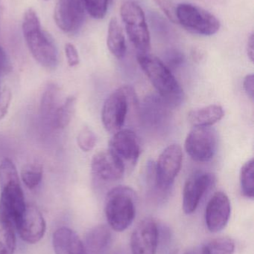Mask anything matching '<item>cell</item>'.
I'll return each instance as SVG.
<instances>
[{
  "label": "cell",
  "mask_w": 254,
  "mask_h": 254,
  "mask_svg": "<svg viewBox=\"0 0 254 254\" xmlns=\"http://www.w3.org/2000/svg\"><path fill=\"white\" fill-rule=\"evenodd\" d=\"M26 206L17 170L10 159L4 158L0 164V218L15 227Z\"/></svg>",
  "instance_id": "1"
},
{
  "label": "cell",
  "mask_w": 254,
  "mask_h": 254,
  "mask_svg": "<svg viewBox=\"0 0 254 254\" xmlns=\"http://www.w3.org/2000/svg\"><path fill=\"white\" fill-rule=\"evenodd\" d=\"M22 33L34 60L47 69H55L58 64V48L52 37L42 28L33 9H28L24 15Z\"/></svg>",
  "instance_id": "2"
},
{
  "label": "cell",
  "mask_w": 254,
  "mask_h": 254,
  "mask_svg": "<svg viewBox=\"0 0 254 254\" xmlns=\"http://www.w3.org/2000/svg\"><path fill=\"white\" fill-rule=\"evenodd\" d=\"M137 61L159 96L169 107H176L181 103L183 91L171 70L156 56L150 54H138Z\"/></svg>",
  "instance_id": "3"
},
{
  "label": "cell",
  "mask_w": 254,
  "mask_h": 254,
  "mask_svg": "<svg viewBox=\"0 0 254 254\" xmlns=\"http://www.w3.org/2000/svg\"><path fill=\"white\" fill-rule=\"evenodd\" d=\"M137 195L132 188L117 186L112 188L105 199L106 218L109 226L117 232L125 231L136 216Z\"/></svg>",
  "instance_id": "4"
},
{
  "label": "cell",
  "mask_w": 254,
  "mask_h": 254,
  "mask_svg": "<svg viewBox=\"0 0 254 254\" xmlns=\"http://www.w3.org/2000/svg\"><path fill=\"white\" fill-rule=\"evenodd\" d=\"M137 104V95L131 86H122L110 94L101 110V122L104 128L112 134L122 129L131 108Z\"/></svg>",
  "instance_id": "5"
},
{
  "label": "cell",
  "mask_w": 254,
  "mask_h": 254,
  "mask_svg": "<svg viewBox=\"0 0 254 254\" xmlns=\"http://www.w3.org/2000/svg\"><path fill=\"white\" fill-rule=\"evenodd\" d=\"M120 15L133 46L139 54L149 53L151 49L150 33L143 8L135 1H125L121 6Z\"/></svg>",
  "instance_id": "6"
},
{
  "label": "cell",
  "mask_w": 254,
  "mask_h": 254,
  "mask_svg": "<svg viewBox=\"0 0 254 254\" xmlns=\"http://www.w3.org/2000/svg\"><path fill=\"white\" fill-rule=\"evenodd\" d=\"M176 17L177 23L198 35L212 36L221 28L220 21L213 13L190 3H180L177 5Z\"/></svg>",
  "instance_id": "7"
},
{
  "label": "cell",
  "mask_w": 254,
  "mask_h": 254,
  "mask_svg": "<svg viewBox=\"0 0 254 254\" xmlns=\"http://www.w3.org/2000/svg\"><path fill=\"white\" fill-rule=\"evenodd\" d=\"M183 162V152L178 144L167 146L153 165L155 188L161 194L168 192L180 173Z\"/></svg>",
  "instance_id": "8"
},
{
  "label": "cell",
  "mask_w": 254,
  "mask_h": 254,
  "mask_svg": "<svg viewBox=\"0 0 254 254\" xmlns=\"http://www.w3.org/2000/svg\"><path fill=\"white\" fill-rule=\"evenodd\" d=\"M218 137L211 127H194L185 140V150L194 161L207 162L214 156Z\"/></svg>",
  "instance_id": "9"
},
{
  "label": "cell",
  "mask_w": 254,
  "mask_h": 254,
  "mask_svg": "<svg viewBox=\"0 0 254 254\" xmlns=\"http://www.w3.org/2000/svg\"><path fill=\"white\" fill-rule=\"evenodd\" d=\"M108 149L120 161L125 173L134 170L141 152L138 137L134 131L128 128L113 134L109 141Z\"/></svg>",
  "instance_id": "10"
},
{
  "label": "cell",
  "mask_w": 254,
  "mask_h": 254,
  "mask_svg": "<svg viewBox=\"0 0 254 254\" xmlns=\"http://www.w3.org/2000/svg\"><path fill=\"white\" fill-rule=\"evenodd\" d=\"M215 182L214 175L207 172H195L189 176L183 190V210L186 214H192L196 210L203 197Z\"/></svg>",
  "instance_id": "11"
},
{
  "label": "cell",
  "mask_w": 254,
  "mask_h": 254,
  "mask_svg": "<svg viewBox=\"0 0 254 254\" xmlns=\"http://www.w3.org/2000/svg\"><path fill=\"white\" fill-rule=\"evenodd\" d=\"M85 10L84 0H58L54 19L60 29L75 34L83 25Z\"/></svg>",
  "instance_id": "12"
},
{
  "label": "cell",
  "mask_w": 254,
  "mask_h": 254,
  "mask_svg": "<svg viewBox=\"0 0 254 254\" xmlns=\"http://www.w3.org/2000/svg\"><path fill=\"white\" fill-rule=\"evenodd\" d=\"M160 230L152 218L142 220L133 231L131 237L132 254H155L159 243Z\"/></svg>",
  "instance_id": "13"
},
{
  "label": "cell",
  "mask_w": 254,
  "mask_h": 254,
  "mask_svg": "<svg viewBox=\"0 0 254 254\" xmlns=\"http://www.w3.org/2000/svg\"><path fill=\"white\" fill-rule=\"evenodd\" d=\"M231 213V204L225 192L213 194L206 207L205 222L209 231L218 233L228 225Z\"/></svg>",
  "instance_id": "14"
},
{
  "label": "cell",
  "mask_w": 254,
  "mask_h": 254,
  "mask_svg": "<svg viewBox=\"0 0 254 254\" xmlns=\"http://www.w3.org/2000/svg\"><path fill=\"white\" fill-rule=\"evenodd\" d=\"M91 172L94 178L106 182L119 180L125 173L120 161L108 149L98 151L93 155Z\"/></svg>",
  "instance_id": "15"
},
{
  "label": "cell",
  "mask_w": 254,
  "mask_h": 254,
  "mask_svg": "<svg viewBox=\"0 0 254 254\" xmlns=\"http://www.w3.org/2000/svg\"><path fill=\"white\" fill-rule=\"evenodd\" d=\"M15 228L19 237L28 244H35L43 238L46 233V225L43 215L34 205H27Z\"/></svg>",
  "instance_id": "16"
},
{
  "label": "cell",
  "mask_w": 254,
  "mask_h": 254,
  "mask_svg": "<svg viewBox=\"0 0 254 254\" xmlns=\"http://www.w3.org/2000/svg\"><path fill=\"white\" fill-rule=\"evenodd\" d=\"M52 244L56 254H89L77 234L67 227L54 233Z\"/></svg>",
  "instance_id": "17"
},
{
  "label": "cell",
  "mask_w": 254,
  "mask_h": 254,
  "mask_svg": "<svg viewBox=\"0 0 254 254\" xmlns=\"http://www.w3.org/2000/svg\"><path fill=\"white\" fill-rule=\"evenodd\" d=\"M111 241L110 228L107 225H100L87 233L85 246L89 254H104L110 248Z\"/></svg>",
  "instance_id": "18"
},
{
  "label": "cell",
  "mask_w": 254,
  "mask_h": 254,
  "mask_svg": "<svg viewBox=\"0 0 254 254\" xmlns=\"http://www.w3.org/2000/svg\"><path fill=\"white\" fill-rule=\"evenodd\" d=\"M224 116L225 112L222 106L212 104L189 112L188 119L193 127H212Z\"/></svg>",
  "instance_id": "19"
},
{
  "label": "cell",
  "mask_w": 254,
  "mask_h": 254,
  "mask_svg": "<svg viewBox=\"0 0 254 254\" xmlns=\"http://www.w3.org/2000/svg\"><path fill=\"white\" fill-rule=\"evenodd\" d=\"M64 100L61 87L55 83L48 85L42 95L40 101V114L43 120L49 123Z\"/></svg>",
  "instance_id": "20"
},
{
  "label": "cell",
  "mask_w": 254,
  "mask_h": 254,
  "mask_svg": "<svg viewBox=\"0 0 254 254\" xmlns=\"http://www.w3.org/2000/svg\"><path fill=\"white\" fill-rule=\"evenodd\" d=\"M107 45L110 53L115 58L122 59L125 57L127 49L125 34L116 18L110 19L109 22Z\"/></svg>",
  "instance_id": "21"
},
{
  "label": "cell",
  "mask_w": 254,
  "mask_h": 254,
  "mask_svg": "<svg viewBox=\"0 0 254 254\" xmlns=\"http://www.w3.org/2000/svg\"><path fill=\"white\" fill-rule=\"evenodd\" d=\"M77 98L74 95L67 97L55 112L49 125L55 129H64L70 125L76 112Z\"/></svg>",
  "instance_id": "22"
},
{
  "label": "cell",
  "mask_w": 254,
  "mask_h": 254,
  "mask_svg": "<svg viewBox=\"0 0 254 254\" xmlns=\"http://www.w3.org/2000/svg\"><path fill=\"white\" fill-rule=\"evenodd\" d=\"M14 225L0 218V253L13 254L16 250V241Z\"/></svg>",
  "instance_id": "23"
},
{
  "label": "cell",
  "mask_w": 254,
  "mask_h": 254,
  "mask_svg": "<svg viewBox=\"0 0 254 254\" xmlns=\"http://www.w3.org/2000/svg\"><path fill=\"white\" fill-rule=\"evenodd\" d=\"M20 176L27 188L34 189L40 185L43 179V166L37 162L27 164L22 167Z\"/></svg>",
  "instance_id": "24"
},
{
  "label": "cell",
  "mask_w": 254,
  "mask_h": 254,
  "mask_svg": "<svg viewBox=\"0 0 254 254\" xmlns=\"http://www.w3.org/2000/svg\"><path fill=\"white\" fill-rule=\"evenodd\" d=\"M240 186L244 196L253 199L254 197V161L249 160L240 170Z\"/></svg>",
  "instance_id": "25"
},
{
  "label": "cell",
  "mask_w": 254,
  "mask_h": 254,
  "mask_svg": "<svg viewBox=\"0 0 254 254\" xmlns=\"http://www.w3.org/2000/svg\"><path fill=\"white\" fill-rule=\"evenodd\" d=\"M235 243L229 237L215 239L204 246L201 254H234Z\"/></svg>",
  "instance_id": "26"
},
{
  "label": "cell",
  "mask_w": 254,
  "mask_h": 254,
  "mask_svg": "<svg viewBox=\"0 0 254 254\" xmlns=\"http://www.w3.org/2000/svg\"><path fill=\"white\" fill-rule=\"evenodd\" d=\"M85 9L92 18L101 19L107 14L110 0H84Z\"/></svg>",
  "instance_id": "27"
},
{
  "label": "cell",
  "mask_w": 254,
  "mask_h": 254,
  "mask_svg": "<svg viewBox=\"0 0 254 254\" xmlns=\"http://www.w3.org/2000/svg\"><path fill=\"white\" fill-rule=\"evenodd\" d=\"M96 143V135L89 127H83L79 131L77 136V143L81 150L85 152H89L93 149Z\"/></svg>",
  "instance_id": "28"
},
{
  "label": "cell",
  "mask_w": 254,
  "mask_h": 254,
  "mask_svg": "<svg viewBox=\"0 0 254 254\" xmlns=\"http://www.w3.org/2000/svg\"><path fill=\"white\" fill-rule=\"evenodd\" d=\"M185 56L180 51L175 49H169L165 52L163 62L170 70L176 69L184 63Z\"/></svg>",
  "instance_id": "29"
},
{
  "label": "cell",
  "mask_w": 254,
  "mask_h": 254,
  "mask_svg": "<svg viewBox=\"0 0 254 254\" xmlns=\"http://www.w3.org/2000/svg\"><path fill=\"white\" fill-rule=\"evenodd\" d=\"M154 1L161 7V10L165 13L166 16L169 18L170 21L174 23H177V17H176L177 5H175V4L171 0H154Z\"/></svg>",
  "instance_id": "30"
},
{
  "label": "cell",
  "mask_w": 254,
  "mask_h": 254,
  "mask_svg": "<svg viewBox=\"0 0 254 254\" xmlns=\"http://www.w3.org/2000/svg\"><path fill=\"white\" fill-rule=\"evenodd\" d=\"M11 100L12 94L10 89L4 88L0 91V122H1L7 115Z\"/></svg>",
  "instance_id": "31"
},
{
  "label": "cell",
  "mask_w": 254,
  "mask_h": 254,
  "mask_svg": "<svg viewBox=\"0 0 254 254\" xmlns=\"http://www.w3.org/2000/svg\"><path fill=\"white\" fill-rule=\"evenodd\" d=\"M64 50H65L66 58H67L68 65L70 67H75L79 65L80 63V58L76 46L72 43H67Z\"/></svg>",
  "instance_id": "32"
},
{
  "label": "cell",
  "mask_w": 254,
  "mask_h": 254,
  "mask_svg": "<svg viewBox=\"0 0 254 254\" xmlns=\"http://www.w3.org/2000/svg\"><path fill=\"white\" fill-rule=\"evenodd\" d=\"M243 88L248 96L254 100V76L253 74H248L243 81Z\"/></svg>",
  "instance_id": "33"
},
{
  "label": "cell",
  "mask_w": 254,
  "mask_h": 254,
  "mask_svg": "<svg viewBox=\"0 0 254 254\" xmlns=\"http://www.w3.org/2000/svg\"><path fill=\"white\" fill-rule=\"evenodd\" d=\"M11 66L8 58L2 48L0 47V74L8 72Z\"/></svg>",
  "instance_id": "34"
},
{
  "label": "cell",
  "mask_w": 254,
  "mask_h": 254,
  "mask_svg": "<svg viewBox=\"0 0 254 254\" xmlns=\"http://www.w3.org/2000/svg\"><path fill=\"white\" fill-rule=\"evenodd\" d=\"M247 55L252 62H254V36L253 33L249 37L247 43Z\"/></svg>",
  "instance_id": "35"
},
{
  "label": "cell",
  "mask_w": 254,
  "mask_h": 254,
  "mask_svg": "<svg viewBox=\"0 0 254 254\" xmlns=\"http://www.w3.org/2000/svg\"><path fill=\"white\" fill-rule=\"evenodd\" d=\"M185 254H196L195 253V252H187V253H186Z\"/></svg>",
  "instance_id": "36"
},
{
  "label": "cell",
  "mask_w": 254,
  "mask_h": 254,
  "mask_svg": "<svg viewBox=\"0 0 254 254\" xmlns=\"http://www.w3.org/2000/svg\"><path fill=\"white\" fill-rule=\"evenodd\" d=\"M46 1H47V0H46Z\"/></svg>",
  "instance_id": "37"
}]
</instances>
